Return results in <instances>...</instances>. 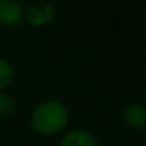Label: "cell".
Listing matches in <instances>:
<instances>
[{"label": "cell", "mask_w": 146, "mask_h": 146, "mask_svg": "<svg viewBox=\"0 0 146 146\" xmlns=\"http://www.w3.org/2000/svg\"><path fill=\"white\" fill-rule=\"evenodd\" d=\"M25 21V8L21 0H0V25L14 29Z\"/></svg>", "instance_id": "cell-3"}, {"label": "cell", "mask_w": 146, "mask_h": 146, "mask_svg": "<svg viewBox=\"0 0 146 146\" xmlns=\"http://www.w3.org/2000/svg\"><path fill=\"white\" fill-rule=\"evenodd\" d=\"M69 123V110L61 101L47 99L33 108L30 115V127L42 137H55L61 133Z\"/></svg>", "instance_id": "cell-1"}, {"label": "cell", "mask_w": 146, "mask_h": 146, "mask_svg": "<svg viewBox=\"0 0 146 146\" xmlns=\"http://www.w3.org/2000/svg\"><path fill=\"white\" fill-rule=\"evenodd\" d=\"M60 146H101L94 135L85 129L68 130L61 138Z\"/></svg>", "instance_id": "cell-5"}, {"label": "cell", "mask_w": 146, "mask_h": 146, "mask_svg": "<svg viewBox=\"0 0 146 146\" xmlns=\"http://www.w3.org/2000/svg\"><path fill=\"white\" fill-rule=\"evenodd\" d=\"M17 110V102L8 93H0V118H10Z\"/></svg>", "instance_id": "cell-7"}, {"label": "cell", "mask_w": 146, "mask_h": 146, "mask_svg": "<svg viewBox=\"0 0 146 146\" xmlns=\"http://www.w3.org/2000/svg\"><path fill=\"white\" fill-rule=\"evenodd\" d=\"M14 80V66L10 60L0 58V93H5Z\"/></svg>", "instance_id": "cell-6"}, {"label": "cell", "mask_w": 146, "mask_h": 146, "mask_svg": "<svg viewBox=\"0 0 146 146\" xmlns=\"http://www.w3.org/2000/svg\"><path fill=\"white\" fill-rule=\"evenodd\" d=\"M123 119L129 129L143 130L146 129V104L130 102L123 110Z\"/></svg>", "instance_id": "cell-4"}, {"label": "cell", "mask_w": 146, "mask_h": 146, "mask_svg": "<svg viewBox=\"0 0 146 146\" xmlns=\"http://www.w3.org/2000/svg\"><path fill=\"white\" fill-rule=\"evenodd\" d=\"M57 16V10L49 2H35L25 10V21L32 27L41 29L52 22Z\"/></svg>", "instance_id": "cell-2"}]
</instances>
